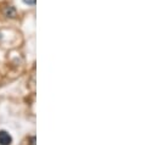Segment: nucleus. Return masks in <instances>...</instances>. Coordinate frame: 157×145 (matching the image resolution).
Listing matches in <instances>:
<instances>
[{"label":"nucleus","mask_w":157,"mask_h":145,"mask_svg":"<svg viewBox=\"0 0 157 145\" xmlns=\"http://www.w3.org/2000/svg\"><path fill=\"white\" fill-rule=\"evenodd\" d=\"M33 145H34V144H33Z\"/></svg>","instance_id":"obj_4"},{"label":"nucleus","mask_w":157,"mask_h":145,"mask_svg":"<svg viewBox=\"0 0 157 145\" xmlns=\"http://www.w3.org/2000/svg\"><path fill=\"white\" fill-rule=\"evenodd\" d=\"M2 12H4V15H5L6 17H9V18H15L16 15H17V11H16V7H15V6H6Z\"/></svg>","instance_id":"obj_2"},{"label":"nucleus","mask_w":157,"mask_h":145,"mask_svg":"<svg viewBox=\"0 0 157 145\" xmlns=\"http://www.w3.org/2000/svg\"><path fill=\"white\" fill-rule=\"evenodd\" d=\"M12 137L6 131H0V145H11Z\"/></svg>","instance_id":"obj_1"},{"label":"nucleus","mask_w":157,"mask_h":145,"mask_svg":"<svg viewBox=\"0 0 157 145\" xmlns=\"http://www.w3.org/2000/svg\"><path fill=\"white\" fill-rule=\"evenodd\" d=\"M26 5H29V6H34L36 5V0H22Z\"/></svg>","instance_id":"obj_3"}]
</instances>
